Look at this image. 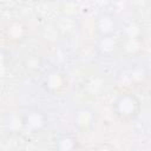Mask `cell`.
Wrapping results in <instances>:
<instances>
[{
	"label": "cell",
	"instance_id": "7a4b0ae2",
	"mask_svg": "<svg viewBox=\"0 0 151 151\" xmlns=\"http://www.w3.org/2000/svg\"><path fill=\"white\" fill-rule=\"evenodd\" d=\"M98 151H110V150H107V149H105V147H101V149H99Z\"/></svg>",
	"mask_w": 151,
	"mask_h": 151
},
{
	"label": "cell",
	"instance_id": "6da1fadb",
	"mask_svg": "<svg viewBox=\"0 0 151 151\" xmlns=\"http://www.w3.org/2000/svg\"><path fill=\"white\" fill-rule=\"evenodd\" d=\"M138 109L137 101L133 97L131 96H123L117 103V110L118 114L122 116L123 118H131L136 114Z\"/></svg>",
	"mask_w": 151,
	"mask_h": 151
}]
</instances>
